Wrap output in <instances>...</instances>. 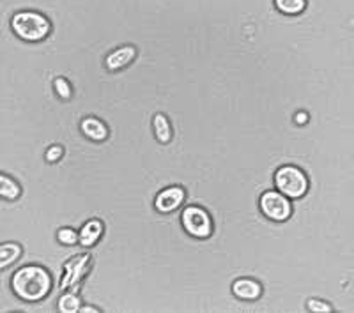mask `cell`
<instances>
[{
    "mask_svg": "<svg viewBox=\"0 0 354 313\" xmlns=\"http://www.w3.org/2000/svg\"><path fill=\"white\" fill-rule=\"evenodd\" d=\"M101 234H103V225L101 221L91 220L87 221L80 230V245L82 246H93L100 241Z\"/></svg>",
    "mask_w": 354,
    "mask_h": 313,
    "instance_id": "obj_13",
    "label": "cell"
},
{
    "mask_svg": "<svg viewBox=\"0 0 354 313\" xmlns=\"http://www.w3.org/2000/svg\"><path fill=\"white\" fill-rule=\"evenodd\" d=\"M274 6L283 15H299L305 11L306 0H274Z\"/></svg>",
    "mask_w": 354,
    "mask_h": 313,
    "instance_id": "obj_15",
    "label": "cell"
},
{
    "mask_svg": "<svg viewBox=\"0 0 354 313\" xmlns=\"http://www.w3.org/2000/svg\"><path fill=\"white\" fill-rule=\"evenodd\" d=\"M24 248L21 245L15 241H8L0 245V271L8 269L12 264H17L20 260Z\"/></svg>",
    "mask_w": 354,
    "mask_h": 313,
    "instance_id": "obj_10",
    "label": "cell"
},
{
    "mask_svg": "<svg viewBox=\"0 0 354 313\" xmlns=\"http://www.w3.org/2000/svg\"><path fill=\"white\" fill-rule=\"evenodd\" d=\"M154 126V135H156L158 140L161 144H169L172 140V128H170V122L163 113H158L153 121Z\"/></svg>",
    "mask_w": 354,
    "mask_h": 313,
    "instance_id": "obj_14",
    "label": "cell"
},
{
    "mask_svg": "<svg viewBox=\"0 0 354 313\" xmlns=\"http://www.w3.org/2000/svg\"><path fill=\"white\" fill-rule=\"evenodd\" d=\"M52 274L41 265H24L11 276L12 294L27 303H37L52 290Z\"/></svg>",
    "mask_w": 354,
    "mask_h": 313,
    "instance_id": "obj_1",
    "label": "cell"
},
{
    "mask_svg": "<svg viewBox=\"0 0 354 313\" xmlns=\"http://www.w3.org/2000/svg\"><path fill=\"white\" fill-rule=\"evenodd\" d=\"M232 292L234 296L239 297V299H245V301H254L259 299L262 294V287L259 281L250 280V278H239L232 283Z\"/></svg>",
    "mask_w": 354,
    "mask_h": 313,
    "instance_id": "obj_8",
    "label": "cell"
},
{
    "mask_svg": "<svg viewBox=\"0 0 354 313\" xmlns=\"http://www.w3.org/2000/svg\"><path fill=\"white\" fill-rule=\"evenodd\" d=\"M306 308H308L310 312H321V313L331 312V306L324 301H319V299H310V301L306 303Z\"/></svg>",
    "mask_w": 354,
    "mask_h": 313,
    "instance_id": "obj_19",
    "label": "cell"
},
{
    "mask_svg": "<svg viewBox=\"0 0 354 313\" xmlns=\"http://www.w3.org/2000/svg\"><path fill=\"white\" fill-rule=\"evenodd\" d=\"M11 30L25 43H41L52 32V23L37 11H18L11 18Z\"/></svg>",
    "mask_w": 354,
    "mask_h": 313,
    "instance_id": "obj_2",
    "label": "cell"
},
{
    "mask_svg": "<svg viewBox=\"0 0 354 313\" xmlns=\"http://www.w3.org/2000/svg\"><path fill=\"white\" fill-rule=\"evenodd\" d=\"M80 128L85 137L91 138V140L94 142H103L109 137V129H106V126L103 124L100 119H96V117H87V119H84Z\"/></svg>",
    "mask_w": 354,
    "mask_h": 313,
    "instance_id": "obj_11",
    "label": "cell"
},
{
    "mask_svg": "<svg viewBox=\"0 0 354 313\" xmlns=\"http://www.w3.org/2000/svg\"><path fill=\"white\" fill-rule=\"evenodd\" d=\"M135 57H137V50H135V46H122V48L115 50V52H112L109 57H106L105 64L110 71H119V69L126 68V66H128Z\"/></svg>",
    "mask_w": 354,
    "mask_h": 313,
    "instance_id": "obj_9",
    "label": "cell"
},
{
    "mask_svg": "<svg viewBox=\"0 0 354 313\" xmlns=\"http://www.w3.org/2000/svg\"><path fill=\"white\" fill-rule=\"evenodd\" d=\"M57 239H59L62 245L73 246V245H77V243L80 241V234H77V230L64 227V229H61L59 232H57Z\"/></svg>",
    "mask_w": 354,
    "mask_h": 313,
    "instance_id": "obj_17",
    "label": "cell"
},
{
    "mask_svg": "<svg viewBox=\"0 0 354 313\" xmlns=\"http://www.w3.org/2000/svg\"><path fill=\"white\" fill-rule=\"evenodd\" d=\"M261 211L266 218H270L273 221H286L289 220L290 213H292V205H290L289 198L280 191H266L261 197Z\"/></svg>",
    "mask_w": 354,
    "mask_h": 313,
    "instance_id": "obj_5",
    "label": "cell"
},
{
    "mask_svg": "<svg viewBox=\"0 0 354 313\" xmlns=\"http://www.w3.org/2000/svg\"><path fill=\"white\" fill-rule=\"evenodd\" d=\"M53 87H55V93L62 97V99H69L71 97V85L64 80V78H57L53 82Z\"/></svg>",
    "mask_w": 354,
    "mask_h": 313,
    "instance_id": "obj_18",
    "label": "cell"
},
{
    "mask_svg": "<svg viewBox=\"0 0 354 313\" xmlns=\"http://www.w3.org/2000/svg\"><path fill=\"white\" fill-rule=\"evenodd\" d=\"M296 122H298V124H305V122H308V115H306L305 112H299L298 115H296Z\"/></svg>",
    "mask_w": 354,
    "mask_h": 313,
    "instance_id": "obj_21",
    "label": "cell"
},
{
    "mask_svg": "<svg viewBox=\"0 0 354 313\" xmlns=\"http://www.w3.org/2000/svg\"><path fill=\"white\" fill-rule=\"evenodd\" d=\"M82 308V303H80V297L75 296V294H64V296L59 299V310L64 313H75V312H80Z\"/></svg>",
    "mask_w": 354,
    "mask_h": 313,
    "instance_id": "obj_16",
    "label": "cell"
},
{
    "mask_svg": "<svg viewBox=\"0 0 354 313\" xmlns=\"http://www.w3.org/2000/svg\"><path fill=\"white\" fill-rule=\"evenodd\" d=\"M21 195V186L17 179H12L8 173L0 172V198L4 200H18Z\"/></svg>",
    "mask_w": 354,
    "mask_h": 313,
    "instance_id": "obj_12",
    "label": "cell"
},
{
    "mask_svg": "<svg viewBox=\"0 0 354 313\" xmlns=\"http://www.w3.org/2000/svg\"><path fill=\"white\" fill-rule=\"evenodd\" d=\"M87 264H88L87 255H78V257L71 258V260L64 265V276H62V281H61V289L66 290L69 289V287L75 285V283L84 276L85 271H87Z\"/></svg>",
    "mask_w": 354,
    "mask_h": 313,
    "instance_id": "obj_6",
    "label": "cell"
},
{
    "mask_svg": "<svg viewBox=\"0 0 354 313\" xmlns=\"http://www.w3.org/2000/svg\"><path fill=\"white\" fill-rule=\"evenodd\" d=\"M80 312H84V313H94V312H97V308H93V306H82L80 308Z\"/></svg>",
    "mask_w": 354,
    "mask_h": 313,
    "instance_id": "obj_22",
    "label": "cell"
},
{
    "mask_svg": "<svg viewBox=\"0 0 354 313\" xmlns=\"http://www.w3.org/2000/svg\"><path fill=\"white\" fill-rule=\"evenodd\" d=\"M183 227L189 236L197 239H207L213 234V220L202 207L192 205L183 211Z\"/></svg>",
    "mask_w": 354,
    "mask_h": 313,
    "instance_id": "obj_4",
    "label": "cell"
},
{
    "mask_svg": "<svg viewBox=\"0 0 354 313\" xmlns=\"http://www.w3.org/2000/svg\"><path fill=\"white\" fill-rule=\"evenodd\" d=\"M185 189L179 188V186H172V188L163 189L158 195L154 205H156L160 213H172V211H176L185 202Z\"/></svg>",
    "mask_w": 354,
    "mask_h": 313,
    "instance_id": "obj_7",
    "label": "cell"
},
{
    "mask_svg": "<svg viewBox=\"0 0 354 313\" xmlns=\"http://www.w3.org/2000/svg\"><path fill=\"white\" fill-rule=\"evenodd\" d=\"M274 184L287 198H301L308 191V179L298 167L287 165L278 169L274 173Z\"/></svg>",
    "mask_w": 354,
    "mask_h": 313,
    "instance_id": "obj_3",
    "label": "cell"
},
{
    "mask_svg": "<svg viewBox=\"0 0 354 313\" xmlns=\"http://www.w3.org/2000/svg\"><path fill=\"white\" fill-rule=\"evenodd\" d=\"M62 154H64V149H62L61 145H52V147L46 151V161H48V163H55V161L61 160Z\"/></svg>",
    "mask_w": 354,
    "mask_h": 313,
    "instance_id": "obj_20",
    "label": "cell"
}]
</instances>
